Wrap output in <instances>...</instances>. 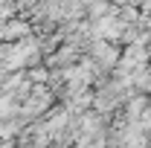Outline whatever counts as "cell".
I'll return each instance as SVG.
<instances>
[{
  "label": "cell",
  "instance_id": "obj_1",
  "mask_svg": "<svg viewBox=\"0 0 151 148\" xmlns=\"http://www.w3.org/2000/svg\"><path fill=\"white\" fill-rule=\"evenodd\" d=\"M90 32H93L99 41H113V38H122L125 23H122V18H116V15H105V18L96 20V26Z\"/></svg>",
  "mask_w": 151,
  "mask_h": 148
},
{
  "label": "cell",
  "instance_id": "obj_2",
  "mask_svg": "<svg viewBox=\"0 0 151 148\" xmlns=\"http://www.w3.org/2000/svg\"><path fill=\"white\" fill-rule=\"evenodd\" d=\"M93 58L99 61V64H105V67H111L113 61L119 58V52H116V47H111L108 41H99L93 47Z\"/></svg>",
  "mask_w": 151,
  "mask_h": 148
}]
</instances>
